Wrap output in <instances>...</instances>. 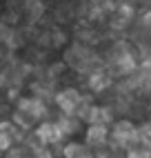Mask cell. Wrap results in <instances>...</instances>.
<instances>
[{
  "instance_id": "1",
  "label": "cell",
  "mask_w": 151,
  "mask_h": 158,
  "mask_svg": "<svg viewBox=\"0 0 151 158\" xmlns=\"http://www.w3.org/2000/svg\"><path fill=\"white\" fill-rule=\"evenodd\" d=\"M118 111L136 127L151 131V60L122 78L118 89Z\"/></svg>"
}]
</instances>
